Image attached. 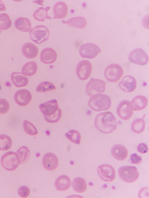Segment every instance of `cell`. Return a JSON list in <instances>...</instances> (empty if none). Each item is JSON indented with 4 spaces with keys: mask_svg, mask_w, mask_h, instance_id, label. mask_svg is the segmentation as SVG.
<instances>
[{
    "mask_svg": "<svg viewBox=\"0 0 149 198\" xmlns=\"http://www.w3.org/2000/svg\"><path fill=\"white\" fill-rule=\"evenodd\" d=\"M94 124L98 130L104 134L111 133L117 127L116 119L113 114L109 111L98 114L95 118Z\"/></svg>",
    "mask_w": 149,
    "mask_h": 198,
    "instance_id": "obj_1",
    "label": "cell"
},
{
    "mask_svg": "<svg viewBox=\"0 0 149 198\" xmlns=\"http://www.w3.org/2000/svg\"><path fill=\"white\" fill-rule=\"evenodd\" d=\"M111 105L110 98L104 94H97L89 99L88 105L93 110L100 111L109 109Z\"/></svg>",
    "mask_w": 149,
    "mask_h": 198,
    "instance_id": "obj_2",
    "label": "cell"
},
{
    "mask_svg": "<svg viewBox=\"0 0 149 198\" xmlns=\"http://www.w3.org/2000/svg\"><path fill=\"white\" fill-rule=\"evenodd\" d=\"M2 166L8 171L15 170L20 163V159L18 154L13 151H9L2 156L1 160Z\"/></svg>",
    "mask_w": 149,
    "mask_h": 198,
    "instance_id": "obj_3",
    "label": "cell"
},
{
    "mask_svg": "<svg viewBox=\"0 0 149 198\" xmlns=\"http://www.w3.org/2000/svg\"><path fill=\"white\" fill-rule=\"evenodd\" d=\"M118 174L123 181L128 183L135 181L139 177L137 169L134 166H121L118 170Z\"/></svg>",
    "mask_w": 149,
    "mask_h": 198,
    "instance_id": "obj_4",
    "label": "cell"
},
{
    "mask_svg": "<svg viewBox=\"0 0 149 198\" xmlns=\"http://www.w3.org/2000/svg\"><path fill=\"white\" fill-rule=\"evenodd\" d=\"M49 35L48 28L43 25H38L31 29L30 31L31 39L38 44L47 41Z\"/></svg>",
    "mask_w": 149,
    "mask_h": 198,
    "instance_id": "obj_5",
    "label": "cell"
},
{
    "mask_svg": "<svg viewBox=\"0 0 149 198\" xmlns=\"http://www.w3.org/2000/svg\"><path fill=\"white\" fill-rule=\"evenodd\" d=\"M105 89V82L100 79L91 78L86 86L85 93L90 97L104 92Z\"/></svg>",
    "mask_w": 149,
    "mask_h": 198,
    "instance_id": "obj_6",
    "label": "cell"
},
{
    "mask_svg": "<svg viewBox=\"0 0 149 198\" xmlns=\"http://www.w3.org/2000/svg\"><path fill=\"white\" fill-rule=\"evenodd\" d=\"M123 71L119 64H113L108 65L104 72V76L109 81L115 82L118 81L123 76Z\"/></svg>",
    "mask_w": 149,
    "mask_h": 198,
    "instance_id": "obj_7",
    "label": "cell"
},
{
    "mask_svg": "<svg viewBox=\"0 0 149 198\" xmlns=\"http://www.w3.org/2000/svg\"><path fill=\"white\" fill-rule=\"evenodd\" d=\"M134 110L131 102L128 100H124L118 104L116 112L121 119L127 120L132 116Z\"/></svg>",
    "mask_w": 149,
    "mask_h": 198,
    "instance_id": "obj_8",
    "label": "cell"
},
{
    "mask_svg": "<svg viewBox=\"0 0 149 198\" xmlns=\"http://www.w3.org/2000/svg\"><path fill=\"white\" fill-rule=\"evenodd\" d=\"M128 59L131 62L140 65L146 64L148 61V56L142 49L137 48L130 53Z\"/></svg>",
    "mask_w": 149,
    "mask_h": 198,
    "instance_id": "obj_9",
    "label": "cell"
},
{
    "mask_svg": "<svg viewBox=\"0 0 149 198\" xmlns=\"http://www.w3.org/2000/svg\"><path fill=\"white\" fill-rule=\"evenodd\" d=\"M92 70V66L90 62L87 60H83L78 64L76 69V73L80 80H85L90 76Z\"/></svg>",
    "mask_w": 149,
    "mask_h": 198,
    "instance_id": "obj_10",
    "label": "cell"
},
{
    "mask_svg": "<svg viewBox=\"0 0 149 198\" xmlns=\"http://www.w3.org/2000/svg\"><path fill=\"white\" fill-rule=\"evenodd\" d=\"M100 48L93 43H86L83 45L80 48L79 53L83 58L93 59L101 52Z\"/></svg>",
    "mask_w": 149,
    "mask_h": 198,
    "instance_id": "obj_11",
    "label": "cell"
},
{
    "mask_svg": "<svg viewBox=\"0 0 149 198\" xmlns=\"http://www.w3.org/2000/svg\"><path fill=\"white\" fill-rule=\"evenodd\" d=\"M98 174L103 181L111 182L115 179V170L113 166L108 164H104L99 166L97 169Z\"/></svg>",
    "mask_w": 149,
    "mask_h": 198,
    "instance_id": "obj_12",
    "label": "cell"
},
{
    "mask_svg": "<svg viewBox=\"0 0 149 198\" xmlns=\"http://www.w3.org/2000/svg\"><path fill=\"white\" fill-rule=\"evenodd\" d=\"M31 99V93L26 89L19 90L15 92L14 95V99L16 103L22 106L28 105Z\"/></svg>",
    "mask_w": 149,
    "mask_h": 198,
    "instance_id": "obj_13",
    "label": "cell"
},
{
    "mask_svg": "<svg viewBox=\"0 0 149 198\" xmlns=\"http://www.w3.org/2000/svg\"><path fill=\"white\" fill-rule=\"evenodd\" d=\"M40 109L44 116H49L55 114L59 108L57 101L52 100L40 104Z\"/></svg>",
    "mask_w": 149,
    "mask_h": 198,
    "instance_id": "obj_14",
    "label": "cell"
},
{
    "mask_svg": "<svg viewBox=\"0 0 149 198\" xmlns=\"http://www.w3.org/2000/svg\"><path fill=\"white\" fill-rule=\"evenodd\" d=\"M58 159L54 154L48 152L43 156L42 163L44 168L47 170L52 171L55 169L58 166Z\"/></svg>",
    "mask_w": 149,
    "mask_h": 198,
    "instance_id": "obj_15",
    "label": "cell"
},
{
    "mask_svg": "<svg viewBox=\"0 0 149 198\" xmlns=\"http://www.w3.org/2000/svg\"><path fill=\"white\" fill-rule=\"evenodd\" d=\"M120 89L124 92H130L136 88V81L135 79L130 75L124 77L119 83Z\"/></svg>",
    "mask_w": 149,
    "mask_h": 198,
    "instance_id": "obj_16",
    "label": "cell"
},
{
    "mask_svg": "<svg viewBox=\"0 0 149 198\" xmlns=\"http://www.w3.org/2000/svg\"><path fill=\"white\" fill-rule=\"evenodd\" d=\"M57 57V54L55 51L50 48H46L42 50L40 56V61L46 64L53 63Z\"/></svg>",
    "mask_w": 149,
    "mask_h": 198,
    "instance_id": "obj_17",
    "label": "cell"
},
{
    "mask_svg": "<svg viewBox=\"0 0 149 198\" xmlns=\"http://www.w3.org/2000/svg\"><path fill=\"white\" fill-rule=\"evenodd\" d=\"M111 152L114 158L120 161L125 160L128 154L126 148L124 145L120 144L113 146L111 148Z\"/></svg>",
    "mask_w": 149,
    "mask_h": 198,
    "instance_id": "obj_18",
    "label": "cell"
},
{
    "mask_svg": "<svg viewBox=\"0 0 149 198\" xmlns=\"http://www.w3.org/2000/svg\"><path fill=\"white\" fill-rule=\"evenodd\" d=\"M54 19H61L66 16L68 7L64 2L59 1L56 3L53 8Z\"/></svg>",
    "mask_w": 149,
    "mask_h": 198,
    "instance_id": "obj_19",
    "label": "cell"
},
{
    "mask_svg": "<svg viewBox=\"0 0 149 198\" xmlns=\"http://www.w3.org/2000/svg\"><path fill=\"white\" fill-rule=\"evenodd\" d=\"M22 51L23 55L28 59H33L37 55L38 50L37 46L31 42H27L23 46Z\"/></svg>",
    "mask_w": 149,
    "mask_h": 198,
    "instance_id": "obj_20",
    "label": "cell"
},
{
    "mask_svg": "<svg viewBox=\"0 0 149 198\" xmlns=\"http://www.w3.org/2000/svg\"><path fill=\"white\" fill-rule=\"evenodd\" d=\"M55 186L57 190L62 191L67 190L71 185V181L67 175H62L59 176L54 182Z\"/></svg>",
    "mask_w": 149,
    "mask_h": 198,
    "instance_id": "obj_21",
    "label": "cell"
},
{
    "mask_svg": "<svg viewBox=\"0 0 149 198\" xmlns=\"http://www.w3.org/2000/svg\"><path fill=\"white\" fill-rule=\"evenodd\" d=\"M63 23L66 24L68 26L79 28H84L87 24L86 19L82 17H77L69 19L67 21L63 20Z\"/></svg>",
    "mask_w": 149,
    "mask_h": 198,
    "instance_id": "obj_22",
    "label": "cell"
},
{
    "mask_svg": "<svg viewBox=\"0 0 149 198\" xmlns=\"http://www.w3.org/2000/svg\"><path fill=\"white\" fill-rule=\"evenodd\" d=\"M22 75L21 73L16 72H13L11 75V81L17 87H25L28 83V78Z\"/></svg>",
    "mask_w": 149,
    "mask_h": 198,
    "instance_id": "obj_23",
    "label": "cell"
},
{
    "mask_svg": "<svg viewBox=\"0 0 149 198\" xmlns=\"http://www.w3.org/2000/svg\"><path fill=\"white\" fill-rule=\"evenodd\" d=\"M16 28L24 32H30L31 30V24L29 19L27 18L20 17L15 21Z\"/></svg>",
    "mask_w": 149,
    "mask_h": 198,
    "instance_id": "obj_24",
    "label": "cell"
},
{
    "mask_svg": "<svg viewBox=\"0 0 149 198\" xmlns=\"http://www.w3.org/2000/svg\"><path fill=\"white\" fill-rule=\"evenodd\" d=\"M131 103L134 110H141L144 109L146 106L148 100L144 96H137L132 100Z\"/></svg>",
    "mask_w": 149,
    "mask_h": 198,
    "instance_id": "obj_25",
    "label": "cell"
},
{
    "mask_svg": "<svg viewBox=\"0 0 149 198\" xmlns=\"http://www.w3.org/2000/svg\"><path fill=\"white\" fill-rule=\"evenodd\" d=\"M71 185L73 190L79 193L83 192L87 189L86 180L83 178L80 177L74 179L71 183Z\"/></svg>",
    "mask_w": 149,
    "mask_h": 198,
    "instance_id": "obj_26",
    "label": "cell"
},
{
    "mask_svg": "<svg viewBox=\"0 0 149 198\" xmlns=\"http://www.w3.org/2000/svg\"><path fill=\"white\" fill-rule=\"evenodd\" d=\"M37 68V65L35 61L29 62L26 63L22 67L21 73L26 76H31L36 73Z\"/></svg>",
    "mask_w": 149,
    "mask_h": 198,
    "instance_id": "obj_27",
    "label": "cell"
},
{
    "mask_svg": "<svg viewBox=\"0 0 149 198\" xmlns=\"http://www.w3.org/2000/svg\"><path fill=\"white\" fill-rule=\"evenodd\" d=\"M50 8L49 6L45 8L43 7H39L34 12L33 17L36 20L41 21H43L45 19H51V17L47 14L48 11Z\"/></svg>",
    "mask_w": 149,
    "mask_h": 198,
    "instance_id": "obj_28",
    "label": "cell"
},
{
    "mask_svg": "<svg viewBox=\"0 0 149 198\" xmlns=\"http://www.w3.org/2000/svg\"><path fill=\"white\" fill-rule=\"evenodd\" d=\"M145 123L142 118H138L134 120L131 124L132 130L134 132L139 134L144 130Z\"/></svg>",
    "mask_w": 149,
    "mask_h": 198,
    "instance_id": "obj_29",
    "label": "cell"
},
{
    "mask_svg": "<svg viewBox=\"0 0 149 198\" xmlns=\"http://www.w3.org/2000/svg\"><path fill=\"white\" fill-rule=\"evenodd\" d=\"M16 152L19 156L20 163L21 164H24L27 162L30 156V151L26 146L21 147L17 150Z\"/></svg>",
    "mask_w": 149,
    "mask_h": 198,
    "instance_id": "obj_30",
    "label": "cell"
},
{
    "mask_svg": "<svg viewBox=\"0 0 149 198\" xmlns=\"http://www.w3.org/2000/svg\"><path fill=\"white\" fill-rule=\"evenodd\" d=\"M12 145V140L9 136L5 134L0 135V150H8L11 148Z\"/></svg>",
    "mask_w": 149,
    "mask_h": 198,
    "instance_id": "obj_31",
    "label": "cell"
},
{
    "mask_svg": "<svg viewBox=\"0 0 149 198\" xmlns=\"http://www.w3.org/2000/svg\"><path fill=\"white\" fill-rule=\"evenodd\" d=\"M11 24V21L7 14L5 13L0 14V28L2 30L8 29Z\"/></svg>",
    "mask_w": 149,
    "mask_h": 198,
    "instance_id": "obj_32",
    "label": "cell"
},
{
    "mask_svg": "<svg viewBox=\"0 0 149 198\" xmlns=\"http://www.w3.org/2000/svg\"><path fill=\"white\" fill-rule=\"evenodd\" d=\"M66 137L71 142L79 144L81 141V136L78 131L75 130H71L66 133Z\"/></svg>",
    "mask_w": 149,
    "mask_h": 198,
    "instance_id": "obj_33",
    "label": "cell"
},
{
    "mask_svg": "<svg viewBox=\"0 0 149 198\" xmlns=\"http://www.w3.org/2000/svg\"><path fill=\"white\" fill-rule=\"evenodd\" d=\"M55 86L49 82L45 81L40 83L37 86L36 91L37 92H45L55 89Z\"/></svg>",
    "mask_w": 149,
    "mask_h": 198,
    "instance_id": "obj_34",
    "label": "cell"
},
{
    "mask_svg": "<svg viewBox=\"0 0 149 198\" xmlns=\"http://www.w3.org/2000/svg\"><path fill=\"white\" fill-rule=\"evenodd\" d=\"M23 127L25 132L30 135H35L38 133L37 130L31 122L25 120L23 122Z\"/></svg>",
    "mask_w": 149,
    "mask_h": 198,
    "instance_id": "obj_35",
    "label": "cell"
},
{
    "mask_svg": "<svg viewBox=\"0 0 149 198\" xmlns=\"http://www.w3.org/2000/svg\"><path fill=\"white\" fill-rule=\"evenodd\" d=\"M62 111L59 108L57 111L54 114L49 116H44L45 120L49 123H55L57 122L61 117Z\"/></svg>",
    "mask_w": 149,
    "mask_h": 198,
    "instance_id": "obj_36",
    "label": "cell"
},
{
    "mask_svg": "<svg viewBox=\"0 0 149 198\" xmlns=\"http://www.w3.org/2000/svg\"><path fill=\"white\" fill-rule=\"evenodd\" d=\"M10 109L9 104L8 101L3 98L0 99V114L6 113Z\"/></svg>",
    "mask_w": 149,
    "mask_h": 198,
    "instance_id": "obj_37",
    "label": "cell"
},
{
    "mask_svg": "<svg viewBox=\"0 0 149 198\" xmlns=\"http://www.w3.org/2000/svg\"><path fill=\"white\" fill-rule=\"evenodd\" d=\"M18 193L21 197L26 198L29 196L30 190L28 187L24 186H22L18 189Z\"/></svg>",
    "mask_w": 149,
    "mask_h": 198,
    "instance_id": "obj_38",
    "label": "cell"
},
{
    "mask_svg": "<svg viewBox=\"0 0 149 198\" xmlns=\"http://www.w3.org/2000/svg\"><path fill=\"white\" fill-rule=\"evenodd\" d=\"M129 161L131 164H137L141 163L142 159L140 156H138L136 154L134 153L130 156Z\"/></svg>",
    "mask_w": 149,
    "mask_h": 198,
    "instance_id": "obj_39",
    "label": "cell"
},
{
    "mask_svg": "<svg viewBox=\"0 0 149 198\" xmlns=\"http://www.w3.org/2000/svg\"><path fill=\"white\" fill-rule=\"evenodd\" d=\"M137 150L140 153L144 154L147 152L148 148L147 145L145 143H142L138 145L137 147Z\"/></svg>",
    "mask_w": 149,
    "mask_h": 198,
    "instance_id": "obj_40",
    "label": "cell"
},
{
    "mask_svg": "<svg viewBox=\"0 0 149 198\" xmlns=\"http://www.w3.org/2000/svg\"><path fill=\"white\" fill-rule=\"evenodd\" d=\"M6 8L3 2L1 0H0V11H3L5 10Z\"/></svg>",
    "mask_w": 149,
    "mask_h": 198,
    "instance_id": "obj_41",
    "label": "cell"
},
{
    "mask_svg": "<svg viewBox=\"0 0 149 198\" xmlns=\"http://www.w3.org/2000/svg\"><path fill=\"white\" fill-rule=\"evenodd\" d=\"M38 1H36V3L37 4H39L40 5H42L43 6V5H42V3L43 2V1L42 0H39Z\"/></svg>",
    "mask_w": 149,
    "mask_h": 198,
    "instance_id": "obj_42",
    "label": "cell"
},
{
    "mask_svg": "<svg viewBox=\"0 0 149 198\" xmlns=\"http://www.w3.org/2000/svg\"><path fill=\"white\" fill-rule=\"evenodd\" d=\"M2 30L0 28V34H1Z\"/></svg>",
    "mask_w": 149,
    "mask_h": 198,
    "instance_id": "obj_43",
    "label": "cell"
},
{
    "mask_svg": "<svg viewBox=\"0 0 149 198\" xmlns=\"http://www.w3.org/2000/svg\"><path fill=\"white\" fill-rule=\"evenodd\" d=\"M1 89V85L0 84V90Z\"/></svg>",
    "mask_w": 149,
    "mask_h": 198,
    "instance_id": "obj_44",
    "label": "cell"
}]
</instances>
